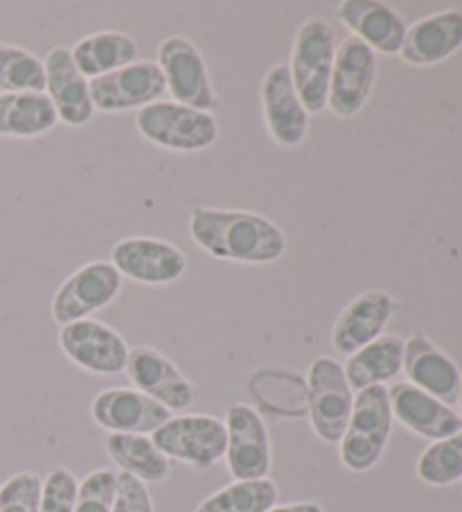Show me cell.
I'll return each instance as SVG.
<instances>
[{"label": "cell", "instance_id": "obj_1", "mask_svg": "<svg viewBox=\"0 0 462 512\" xmlns=\"http://www.w3.org/2000/svg\"><path fill=\"white\" fill-rule=\"evenodd\" d=\"M190 237L201 251L217 260L242 264H273L287 253L282 228L251 210L194 208Z\"/></svg>", "mask_w": 462, "mask_h": 512}, {"label": "cell", "instance_id": "obj_2", "mask_svg": "<svg viewBox=\"0 0 462 512\" xmlns=\"http://www.w3.org/2000/svg\"><path fill=\"white\" fill-rule=\"evenodd\" d=\"M336 32L325 19H307L293 39L289 73L309 116L327 109V93L336 59Z\"/></svg>", "mask_w": 462, "mask_h": 512}, {"label": "cell", "instance_id": "obj_3", "mask_svg": "<svg viewBox=\"0 0 462 512\" xmlns=\"http://www.w3.org/2000/svg\"><path fill=\"white\" fill-rule=\"evenodd\" d=\"M393 434L388 388L370 386L354 397L348 429L341 438V463L350 472H368L386 452Z\"/></svg>", "mask_w": 462, "mask_h": 512}, {"label": "cell", "instance_id": "obj_4", "mask_svg": "<svg viewBox=\"0 0 462 512\" xmlns=\"http://www.w3.org/2000/svg\"><path fill=\"white\" fill-rule=\"evenodd\" d=\"M140 136L172 152H203L217 143L219 122L208 111L158 100L136 113Z\"/></svg>", "mask_w": 462, "mask_h": 512}, {"label": "cell", "instance_id": "obj_5", "mask_svg": "<svg viewBox=\"0 0 462 512\" xmlns=\"http://www.w3.org/2000/svg\"><path fill=\"white\" fill-rule=\"evenodd\" d=\"M309 420L314 434L330 445H339L348 429L354 406V391L345 377L343 364L332 357H318L307 379Z\"/></svg>", "mask_w": 462, "mask_h": 512}, {"label": "cell", "instance_id": "obj_6", "mask_svg": "<svg viewBox=\"0 0 462 512\" xmlns=\"http://www.w3.org/2000/svg\"><path fill=\"white\" fill-rule=\"evenodd\" d=\"M151 440L167 458L192 465L197 470L217 465L226 456L228 447L226 422L215 416H203V413L170 418L151 434Z\"/></svg>", "mask_w": 462, "mask_h": 512}, {"label": "cell", "instance_id": "obj_7", "mask_svg": "<svg viewBox=\"0 0 462 512\" xmlns=\"http://www.w3.org/2000/svg\"><path fill=\"white\" fill-rule=\"evenodd\" d=\"M120 271L106 260L88 262L61 282L52 298L50 312L61 328L91 319V314L111 305L122 291Z\"/></svg>", "mask_w": 462, "mask_h": 512}, {"label": "cell", "instance_id": "obj_8", "mask_svg": "<svg viewBox=\"0 0 462 512\" xmlns=\"http://www.w3.org/2000/svg\"><path fill=\"white\" fill-rule=\"evenodd\" d=\"M377 79V55L357 37H345L336 48V59L327 93L332 116L350 120L366 107Z\"/></svg>", "mask_w": 462, "mask_h": 512}, {"label": "cell", "instance_id": "obj_9", "mask_svg": "<svg viewBox=\"0 0 462 512\" xmlns=\"http://www.w3.org/2000/svg\"><path fill=\"white\" fill-rule=\"evenodd\" d=\"M156 64L161 68L165 88L172 93L174 102L208 113L217 107L208 64L190 39L176 37V34L167 37L158 48Z\"/></svg>", "mask_w": 462, "mask_h": 512}, {"label": "cell", "instance_id": "obj_10", "mask_svg": "<svg viewBox=\"0 0 462 512\" xmlns=\"http://www.w3.org/2000/svg\"><path fill=\"white\" fill-rule=\"evenodd\" d=\"M165 93V79L156 61L138 59L109 75L91 79L93 109L104 113L140 111L161 100Z\"/></svg>", "mask_w": 462, "mask_h": 512}, {"label": "cell", "instance_id": "obj_11", "mask_svg": "<svg viewBox=\"0 0 462 512\" xmlns=\"http://www.w3.org/2000/svg\"><path fill=\"white\" fill-rule=\"evenodd\" d=\"M226 463L235 481L266 479L271 470V438L253 406L233 404L226 413Z\"/></svg>", "mask_w": 462, "mask_h": 512}, {"label": "cell", "instance_id": "obj_12", "mask_svg": "<svg viewBox=\"0 0 462 512\" xmlns=\"http://www.w3.org/2000/svg\"><path fill=\"white\" fill-rule=\"evenodd\" d=\"M64 355L93 375H118L127 368L129 346L118 330L95 319L68 323L59 332Z\"/></svg>", "mask_w": 462, "mask_h": 512}, {"label": "cell", "instance_id": "obj_13", "mask_svg": "<svg viewBox=\"0 0 462 512\" xmlns=\"http://www.w3.org/2000/svg\"><path fill=\"white\" fill-rule=\"evenodd\" d=\"M111 264L122 278L140 285H172L188 271L185 253L158 237H124L111 251Z\"/></svg>", "mask_w": 462, "mask_h": 512}, {"label": "cell", "instance_id": "obj_14", "mask_svg": "<svg viewBox=\"0 0 462 512\" xmlns=\"http://www.w3.org/2000/svg\"><path fill=\"white\" fill-rule=\"evenodd\" d=\"M262 116L271 138L280 147H300L309 131V113L302 107L287 64L266 70L260 88Z\"/></svg>", "mask_w": 462, "mask_h": 512}, {"label": "cell", "instance_id": "obj_15", "mask_svg": "<svg viewBox=\"0 0 462 512\" xmlns=\"http://www.w3.org/2000/svg\"><path fill=\"white\" fill-rule=\"evenodd\" d=\"M127 375L140 393L163 404L170 411L190 409L197 400V388L163 352L149 346L129 350Z\"/></svg>", "mask_w": 462, "mask_h": 512}, {"label": "cell", "instance_id": "obj_16", "mask_svg": "<svg viewBox=\"0 0 462 512\" xmlns=\"http://www.w3.org/2000/svg\"><path fill=\"white\" fill-rule=\"evenodd\" d=\"M397 312V300L384 289L363 291L352 298L332 328V346L339 355L352 357L384 334Z\"/></svg>", "mask_w": 462, "mask_h": 512}, {"label": "cell", "instance_id": "obj_17", "mask_svg": "<svg viewBox=\"0 0 462 512\" xmlns=\"http://www.w3.org/2000/svg\"><path fill=\"white\" fill-rule=\"evenodd\" d=\"M91 416L111 434H154L172 418V411L138 388H109L93 400Z\"/></svg>", "mask_w": 462, "mask_h": 512}, {"label": "cell", "instance_id": "obj_18", "mask_svg": "<svg viewBox=\"0 0 462 512\" xmlns=\"http://www.w3.org/2000/svg\"><path fill=\"white\" fill-rule=\"evenodd\" d=\"M43 66H46V95L57 111L59 122L68 127L88 125L95 113L91 102V79H86L77 68L70 48H52L43 59Z\"/></svg>", "mask_w": 462, "mask_h": 512}, {"label": "cell", "instance_id": "obj_19", "mask_svg": "<svg viewBox=\"0 0 462 512\" xmlns=\"http://www.w3.org/2000/svg\"><path fill=\"white\" fill-rule=\"evenodd\" d=\"M404 373L408 384L420 391L433 395L435 400L447 406L458 404L462 373L449 355L435 346V343L422 332H415L404 343Z\"/></svg>", "mask_w": 462, "mask_h": 512}, {"label": "cell", "instance_id": "obj_20", "mask_svg": "<svg viewBox=\"0 0 462 512\" xmlns=\"http://www.w3.org/2000/svg\"><path fill=\"white\" fill-rule=\"evenodd\" d=\"M388 400L393 418L402 422L406 429L413 434L429 438V440H442L449 436H456L462 431V416L433 395L420 391V388L399 382L388 388Z\"/></svg>", "mask_w": 462, "mask_h": 512}, {"label": "cell", "instance_id": "obj_21", "mask_svg": "<svg viewBox=\"0 0 462 512\" xmlns=\"http://www.w3.org/2000/svg\"><path fill=\"white\" fill-rule=\"evenodd\" d=\"M462 48V12L444 10L424 16L406 30L399 50L404 64L426 68L447 61Z\"/></svg>", "mask_w": 462, "mask_h": 512}, {"label": "cell", "instance_id": "obj_22", "mask_svg": "<svg viewBox=\"0 0 462 512\" xmlns=\"http://www.w3.org/2000/svg\"><path fill=\"white\" fill-rule=\"evenodd\" d=\"M339 21L352 32V37L381 55H399L408 25L393 7L379 0H343L339 5Z\"/></svg>", "mask_w": 462, "mask_h": 512}, {"label": "cell", "instance_id": "obj_23", "mask_svg": "<svg viewBox=\"0 0 462 512\" xmlns=\"http://www.w3.org/2000/svg\"><path fill=\"white\" fill-rule=\"evenodd\" d=\"M404 339L397 334H381L377 341L354 352L345 361V377L352 391H363L370 386H384L395 379L404 368Z\"/></svg>", "mask_w": 462, "mask_h": 512}, {"label": "cell", "instance_id": "obj_24", "mask_svg": "<svg viewBox=\"0 0 462 512\" xmlns=\"http://www.w3.org/2000/svg\"><path fill=\"white\" fill-rule=\"evenodd\" d=\"M70 55H73V61L86 79H95L138 61L140 48L136 39L129 37V34L102 30L79 39L70 48Z\"/></svg>", "mask_w": 462, "mask_h": 512}, {"label": "cell", "instance_id": "obj_25", "mask_svg": "<svg viewBox=\"0 0 462 512\" xmlns=\"http://www.w3.org/2000/svg\"><path fill=\"white\" fill-rule=\"evenodd\" d=\"M46 93H0V138H37L57 127Z\"/></svg>", "mask_w": 462, "mask_h": 512}, {"label": "cell", "instance_id": "obj_26", "mask_svg": "<svg viewBox=\"0 0 462 512\" xmlns=\"http://www.w3.org/2000/svg\"><path fill=\"white\" fill-rule=\"evenodd\" d=\"M106 452L120 472L136 476L142 483H161L170 474V458L156 447L154 440L140 434H111Z\"/></svg>", "mask_w": 462, "mask_h": 512}, {"label": "cell", "instance_id": "obj_27", "mask_svg": "<svg viewBox=\"0 0 462 512\" xmlns=\"http://www.w3.org/2000/svg\"><path fill=\"white\" fill-rule=\"evenodd\" d=\"M278 503V485L266 479L235 481L210 494L194 512H266Z\"/></svg>", "mask_w": 462, "mask_h": 512}, {"label": "cell", "instance_id": "obj_28", "mask_svg": "<svg viewBox=\"0 0 462 512\" xmlns=\"http://www.w3.org/2000/svg\"><path fill=\"white\" fill-rule=\"evenodd\" d=\"M0 91L46 93V66L34 52L0 41Z\"/></svg>", "mask_w": 462, "mask_h": 512}, {"label": "cell", "instance_id": "obj_29", "mask_svg": "<svg viewBox=\"0 0 462 512\" xmlns=\"http://www.w3.org/2000/svg\"><path fill=\"white\" fill-rule=\"evenodd\" d=\"M417 476L426 485H451L462 479V431L456 436L435 440L417 461Z\"/></svg>", "mask_w": 462, "mask_h": 512}, {"label": "cell", "instance_id": "obj_30", "mask_svg": "<svg viewBox=\"0 0 462 512\" xmlns=\"http://www.w3.org/2000/svg\"><path fill=\"white\" fill-rule=\"evenodd\" d=\"M118 472L95 470L79 483L75 512H113Z\"/></svg>", "mask_w": 462, "mask_h": 512}, {"label": "cell", "instance_id": "obj_31", "mask_svg": "<svg viewBox=\"0 0 462 512\" xmlns=\"http://www.w3.org/2000/svg\"><path fill=\"white\" fill-rule=\"evenodd\" d=\"M43 481L34 472H19L0 485V512H39Z\"/></svg>", "mask_w": 462, "mask_h": 512}, {"label": "cell", "instance_id": "obj_32", "mask_svg": "<svg viewBox=\"0 0 462 512\" xmlns=\"http://www.w3.org/2000/svg\"><path fill=\"white\" fill-rule=\"evenodd\" d=\"M79 481L68 467H55L43 481L39 512H75Z\"/></svg>", "mask_w": 462, "mask_h": 512}, {"label": "cell", "instance_id": "obj_33", "mask_svg": "<svg viewBox=\"0 0 462 512\" xmlns=\"http://www.w3.org/2000/svg\"><path fill=\"white\" fill-rule=\"evenodd\" d=\"M113 512H156L147 483H142L127 472H118V490H115Z\"/></svg>", "mask_w": 462, "mask_h": 512}, {"label": "cell", "instance_id": "obj_34", "mask_svg": "<svg viewBox=\"0 0 462 512\" xmlns=\"http://www.w3.org/2000/svg\"><path fill=\"white\" fill-rule=\"evenodd\" d=\"M266 512H325L321 503L316 501H298V503H287V506H275Z\"/></svg>", "mask_w": 462, "mask_h": 512}, {"label": "cell", "instance_id": "obj_35", "mask_svg": "<svg viewBox=\"0 0 462 512\" xmlns=\"http://www.w3.org/2000/svg\"><path fill=\"white\" fill-rule=\"evenodd\" d=\"M458 404H460V409H462V384H460V397H458Z\"/></svg>", "mask_w": 462, "mask_h": 512}]
</instances>
